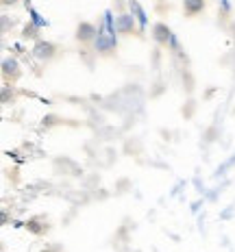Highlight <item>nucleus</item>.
<instances>
[{
	"label": "nucleus",
	"instance_id": "nucleus-4",
	"mask_svg": "<svg viewBox=\"0 0 235 252\" xmlns=\"http://www.w3.org/2000/svg\"><path fill=\"white\" fill-rule=\"evenodd\" d=\"M133 29H135V20L131 18V15H118L116 31H120V33H131Z\"/></svg>",
	"mask_w": 235,
	"mask_h": 252
},
{
	"label": "nucleus",
	"instance_id": "nucleus-5",
	"mask_svg": "<svg viewBox=\"0 0 235 252\" xmlns=\"http://www.w3.org/2000/svg\"><path fill=\"white\" fill-rule=\"evenodd\" d=\"M35 55L37 57H41V59H50L52 55H55V46L52 44H46V41H39L37 46H35Z\"/></svg>",
	"mask_w": 235,
	"mask_h": 252
},
{
	"label": "nucleus",
	"instance_id": "nucleus-1",
	"mask_svg": "<svg viewBox=\"0 0 235 252\" xmlns=\"http://www.w3.org/2000/svg\"><path fill=\"white\" fill-rule=\"evenodd\" d=\"M96 26L90 24V22H81L76 26V39L78 41H92L94 37H96Z\"/></svg>",
	"mask_w": 235,
	"mask_h": 252
},
{
	"label": "nucleus",
	"instance_id": "nucleus-6",
	"mask_svg": "<svg viewBox=\"0 0 235 252\" xmlns=\"http://www.w3.org/2000/svg\"><path fill=\"white\" fill-rule=\"evenodd\" d=\"M15 0H2V4H13Z\"/></svg>",
	"mask_w": 235,
	"mask_h": 252
},
{
	"label": "nucleus",
	"instance_id": "nucleus-3",
	"mask_svg": "<svg viewBox=\"0 0 235 252\" xmlns=\"http://www.w3.org/2000/svg\"><path fill=\"white\" fill-rule=\"evenodd\" d=\"M170 29L166 26L164 22H157L155 26H153V37H155V41L157 44H168L170 41Z\"/></svg>",
	"mask_w": 235,
	"mask_h": 252
},
{
	"label": "nucleus",
	"instance_id": "nucleus-2",
	"mask_svg": "<svg viewBox=\"0 0 235 252\" xmlns=\"http://www.w3.org/2000/svg\"><path fill=\"white\" fill-rule=\"evenodd\" d=\"M205 7H207V2L205 0H183V13L185 15H198V13H202L205 11Z\"/></svg>",
	"mask_w": 235,
	"mask_h": 252
}]
</instances>
